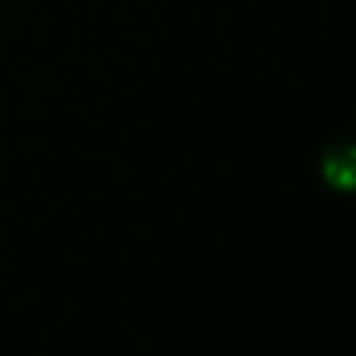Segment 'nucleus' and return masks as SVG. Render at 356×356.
<instances>
[{"label": "nucleus", "instance_id": "f257e3e1", "mask_svg": "<svg viewBox=\"0 0 356 356\" xmlns=\"http://www.w3.org/2000/svg\"><path fill=\"white\" fill-rule=\"evenodd\" d=\"M323 175L337 189H356V145H337L323 156Z\"/></svg>", "mask_w": 356, "mask_h": 356}]
</instances>
